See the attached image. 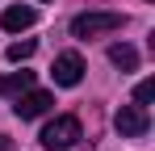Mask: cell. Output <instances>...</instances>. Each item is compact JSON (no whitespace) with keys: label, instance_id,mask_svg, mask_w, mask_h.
<instances>
[{"label":"cell","instance_id":"cell-4","mask_svg":"<svg viewBox=\"0 0 155 151\" xmlns=\"http://www.w3.org/2000/svg\"><path fill=\"white\" fill-rule=\"evenodd\" d=\"M51 76H54V84H63V88H76L80 80H84V59H80V50H63V55L54 59Z\"/></svg>","mask_w":155,"mask_h":151},{"label":"cell","instance_id":"cell-9","mask_svg":"<svg viewBox=\"0 0 155 151\" xmlns=\"http://www.w3.org/2000/svg\"><path fill=\"white\" fill-rule=\"evenodd\" d=\"M29 55H34V38H25V42H13V46L4 50V59H8V63H25Z\"/></svg>","mask_w":155,"mask_h":151},{"label":"cell","instance_id":"cell-8","mask_svg":"<svg viewBox=\"0 0 155 151\" xmlns=\"http://www.w3.org/2000/svg\"><path fill=\"white\" fill-rule=\"evenodd\" d=\"M109 63L122 67V72H134V67H138V50L126 46V42H117V46H109Z\"/></svg>","mask_w":155,"mask_h":151},{"label":"cell","instance_id":"cell-5","mask_svg":"<svg viewBox=\"0 0 155 151\" xmlns=\"http://www.w3.org/2000/svg\"><path fill=\"white\" fill-rule=\"evenodd\" d=\"M51 105H54V97L46 92V88H25V92L17 97V118H21V122H29V118H42Z\"/></svg>","mask_w":155,"mask_h":151},{"label":"cell","instance_id":"cell-10","mask_svg":"<svg viewBox=\"0 0 155 151\" xmlns=\"http://www.w3.org/2000/svg\"><path fill=\"white\" fill-rule=\"evenodd\" d=\"M151 101H155V80H143V84L134 88V105H143V109H147Z\"/></svg>","mask_w":155,"mask_h":151},{"label":"cell","instance_id":"cell-1","mask_svg":"<svg viewBox=\"0 0 155 151\" xmlns=\"http://www.w3.org/2000/svg\"><path fill=\"white\" fill-rule=\"evenodd\" d=\"M80 118H71V113H63V118H54V122H46V130H42V147L46 151H67L80 143Z\"/></svg>","mask_w":155,"mask_h":151},{"label":"cell","instance_id":"cell-11","mask_svg":"<svg viewBox=\"0 0 155 151\" xmlns=\"http://www.w3.org/2000/svg\"><path fill=\"white\" fill-rule=\"evenodd\" d=\"M0 151H8V134H0Z\"/></svg>","mask_w":155,"mask_h":151},{"label":"cell","instance_id":"cell-6","mask_svg":"<svg viewBox=\"0 0 155 151\" xmlns=\"http://www.w3.org/2000/svg\"><path fill=\"white\" fill-rule=\"evenodd\" d=\"M34 17H38V13H34L29 4H13V8H4V13H0V25H4L8 34H21V29L34 25Z\"/></svg>","mask_w":155,"mask_h":151},{"label":"cell","instance_id":"cell-2","mask_svg":"<svg viewBox=\"0 0 155 151\" xmlns=\"http://www.w3.org/2000/svg\"><path fill=\"white\" fill-rule=\"evenodd\" d=\"M122 13H80L71 17V38H97V34H113L122 29Z\"/></svg>","mask_w":155,"mask_h":151},{"label":"cell","instance_id":"cell-3","mask_svg":"<svg viewBox=\"0 0 155 151\" xmlns=\"http://www.w3.org/2000/svg\"><path fill=\"white\" fill-rule=\"evenodd\" d=\"M113 126H117V134L138 139V134H147V130H151V118H147V109H143V105H122V109L113 113Z\"/></svg>","mask_w":155,"mask_h":151},{"label":"cell","instance_id":"cell-7","mask_svg":"<svg viewBox=\"0 0 155 151\" xmlns=\"http://www.w3.org/2000/svg\"><path fill=\"white\" fill-rule=\"evenodd\" d=\"M25 88H34V72H8V76H0V97H21Z\"/></svg>","mask_w":155,"mask_h":151}]
</instances>
